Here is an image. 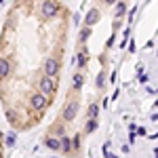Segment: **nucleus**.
<instances>
[{
    "instance_id": "obj_2",
    "label": "nucleus",
    "mask_w": 158,
    "mask_h": 158,
    "mask_svg": "<svg viewBox=\"0 0 158 158\" xmlns=\"http://www.w3.org/2000/svg\"><path fill=\"white\" fill-rule=\"evenodd\" d=\"M0 158H4V135H2V129H0Z\"/></svg>"
},
{
    "instance_id": "obj_1",
    "label": "nucleus",
    "mask_w": 158,
    "mask_h": 158,
    "mask_svg": "<svg viewBox=\"0 0 158 158\" xmlns=\"http://www.w3.org/2000/svg\"><path fill=\"white\" fill-rule=\"evenodd\" d=\"M70 9L61 0H13L0 25V108L25 133L47 118L59 95Z\"/></svg>"
}]
</instances>
